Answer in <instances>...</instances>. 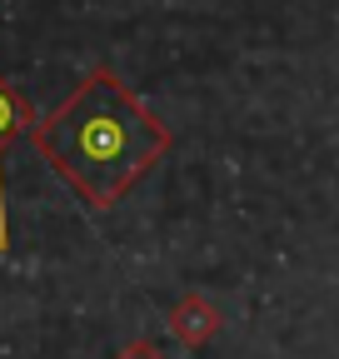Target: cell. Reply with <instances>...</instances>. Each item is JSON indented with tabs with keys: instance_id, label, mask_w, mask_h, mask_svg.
I'll list each match as a JSON object with an SVG mask.
<instances>
[{
	"instance_id": "3957f363",
	"label": "cell",
	"mask_w": 339,
	"mask_h": 359,
	"mask_svg": "<svg viewBox=\"0 0 339 359\" xmlns=\"http://www.w3.org/2000/svg\"><path fill=\"white\" fill-rule=\"evenodd\" d=\"M35 110L25 105V95L11 85V75H0V250H11V219H6V150L30 135Z\"/></svg>"
},
{
	"instance_id": "277c9868",
	"label": "cell",
	"mask_w": 339,
	"mask_h": 359,
	"mask_svg": "<svg viewBox=\"0 0 339 359\" xmlns=\"http://www.w3.org/2000/svg\"><path fill=\"white\" fill-rule=\"evenodd\" d=\"M115 359H165V349H160L155 339H130V344H125Z\"/></svg>"
},
{
	"instance_id": "7a4b0ae2",
	"label": "cell",
	"mask_w": 339,
	"mask_h": 359,
	"mask_svg": "<svg viewBox=\"0 0 339 359\" xmlns=\"http://www.w3.org/2000/svg\"><path fill=\"white\" fill-rule=\"evenodd\" d=\"M165 330H170V339H175V344L200 349V344H209V339L225 330V314H220V304L209 299L205 290H190L175 309L165 314Z\"/></svg>"
},
{
	"instance_id": "6da1fadb",
	"label": "cell",
	"mask_w": 339,
	"mask_h": 359,
	"mask_svg": "<svg viewBox=\"0 0 339 359\" xmlns=\"http://www.w3.org/2000/svg\"><path fill=\"white\" fill-rule=\"evenodd\" d=\"M30 145L90 210H115L135 180L170 155L175 135L135 100L115 65H90L46 120L30 125Z\"/></svg>"
}]
</instances>
